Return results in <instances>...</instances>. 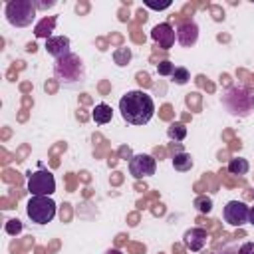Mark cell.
<instances>
[{
  "mask_svg": "<svg viewBox=\"0 0 254 254\" xmlns=\"http://www.w3.org/2000/svg\"><path fill=\"white\" fill-rule=\"evenodd\" d=\"M119 111L127 123L145 125L151 121V117L155 113V103L149 93H145L141 89H133V91H127L119 99Z\"/></svg>",
  "mask_w": 254,
  "mask_h": 254,
  "instance_id": "6da1fadb",
  "label": "cell"
},
{
  "mask_svg": "<svg viewBox=\"0 0 254 254\" xmlns=\"http://www.w3.org/2000/svg\"><path fill=\"white\" fill-rule=\"evenodd\" d=\"M6 18L16 28H26L36 18V6L34 0H10L6 4Z\"/></svg>",
  "mask_w": 254,
  "mask_h": 254,
  "instance_id": "7a4b0ae2",
  "label": "cell"
},
{
  "mask_svg": "<svg viewBox=\"0 0 254 254\" xmlns=\"http://www.w3.org/2000/svg\"><path fill=\"white\" fill-rule=\"evenodd\" d=\"M54 73L62 83H75V81L83 79V64H81L79 56L67 54V56L56 60Z\"/></svg>",
  "mask_w": 254,
  "mask_h": 254,
  "instance_id": "3957f363",
  "label": "cell"
},
{
  "mask_svg": "<svg viewBox=\"0 0 254 254\" xmlns=\"http://www.w3.org/2000/svg\"><path fill=\"white\" fill-rule=\"evenodd\" d=\"M222 103L232 115H248L254 107V95L242 87H230L224 93Z\"/></svg>",
  "mask_w": 254,
  "mask_h": 254,
  "instance_id": "277c9868",
  "label": "cell"
},
{
  "mask_svg": "<svg viewBox=\"0 0 254 254\" xmlns=\"http://www.w3.org/2000/svg\"><path fill=\"white\" fill-rule=\"evenodd\" d=\"M28 218L36 224H48L56 216V202L50 196H32L26 204Z\"/></svg>",
  "mask_w": 254,
  "mask_h": 254,
  "instance_id": "5b68a950",
  "label": "cell"
},
{
  "mask_svg": "<svg viewBox=\"0 0 254 254\" xmlns=\"http://www.w3.org/2000/svg\"><path fill=\"white\" fill-rule=\"evenodd\" d=\"M28 190L32 196H50L56 190V179L50 171L40 169L28 177Z\"/></svg>",
  "mask_w": 254,
  "mask_h": 254,
  "instance_id": "8992f818",
  "label": "cell"
},
{
  "mask_svg": "<svg viewBox=\"0 0 254 254\" xmlns=\"http://www.w3.org/2000/svg\"><path fill=\"white\" fill-rule=\"evenodd\" d=\"M155 171H157V163H155V159L151 155L139 153V155L131 157V161H129V173L135 179L151 177V175H155Z\"/></svg>",
  "mask_w": 254,
  "mask_h": 254,
  "instance_id": "52a82bcc",
  "label": "cell"
},
{
  "mask_svg": "<svg viewBox=\"0 0 254 254\" xmlns=\"http://www.w3.org/2000/svg\"><path fill=\"white\" fill-rule=\"evenodd\" d=\"M248 214H250V208H248L244 202H240V200H230V202H226L224 212H222L224 220H226L230 226H244V224L248 222Z\"/></svg>",
  "mask_w": 254,
  "mask_h": 254,
  "instance_id": "ba28073f",
  "label": "cell"
},
{
  "mask_svg": "<svg viewBox=\"0 0 254 254\" xmlns=\"http://www.w3.org/2000/svg\"><path fill=\"white\" fill-rule=\"evenodd\" d=\"M151 38L155 40V44H159V48L169 50V48L175 44L177 32L173 30V26H171L169 22H163V24H157V26L151 30Z\"/></svg>",
  "mask_w": 254,
  "mask_h": 254,
  "instance_id": "9c48e42d",
  "label": "cell"
},
{
  "mask_svg": "<svg viewBox=\"0 0 254 254\" xmlns=\"http://www.w3.org/2000/svg\"><path fill=\"white\" fill-rule=\"evenodd\" d=\"M206 230L204 228H189L183 234V244L190 250V252H198L202 250V246L206 244Z\"/></svg>",
  "mask_w": 254,
  "mask_h": 254,
  "instance_id": "30bf717a",
  "label": "cell"
},
{
  "mask_svg": "<svg viewBox=\"0 0 254 254\" xmlns=\"http://www.w3.org/2000/svg\"><path fill=\"white\" fill-rule=\"evenodd\" d=\"M46 52L52 58H56V60L71 54L69 52V38H65V36H52L50 40H46Z\"/></svg>",
  "mask_w": 254,
  "mask_h": 254,
  "instance_id": "8fae6325",
  "label": "cell"
},
{
  "mask_svg": "<svg viewBox=\"0 0 254 254\" xmlns=\"http://www.w3.org/2000/svg\"><path fill=\"white\" fill-rule=\"evenodd\" d=\"M198 40V28L194 22H183L179 28H177V42L185 48L189 46H194Z\"/></svg>",
  "mask_w": 254,
  "mask_h": 254,
  "instance_id": "7c38bea8",
  "label": "cell"
},
{
  "mask_svg": "<svg viewBox=\"0 0 254 254\" xmlns=\"http://www.w3.org/2000/svg\"><path fill=\"white\" fill-rule=\"evenodd\" d=\"M111 117H113V111H111V107H109L107 103H97L95 109H93V113H91V119H93L97 125L109 123Z\"/></svg>",
  "mask_w": 254,
  "mask_h": 254,
  "instance_id": "4fadbf2b",
  "label": "cell"
},
{
  "mask_svg": "<svg viewBox=\"0 0 254 254\" xmlns=\"http://www.w3.org/2000/svg\"><path fill=\"white\" fill-rule=\"evenodd\" d=\"M192 165H194V161H192V157H190L189 153H177V155L173 157V167H175V171H179V173L190 171Z\"/></svg>",
  "mask_w": 254,
  "mask_h": 254,
  "instance_id": "5bb4252c",
  "label": "cell"
},
{
  "mask_svg": "<svg viewBox=\"0 0 254 254\" xmlns=\"http://www.w3.org/2000/svg\"><path fill=\"white\" fill-rule=\"evenodd\" d=\"M54 28H56V18H44L38 26H36V36L38 38H46V40H50L52 38V32H54Z\"/></svg>",
  "mask_w": 254,
  "mask_h": 254,
  "instance_id": "9a60e30c",
  "label": "cell"
},
{
  "mask_svg": "<svg viewBox=\"0 0 254 254\" xmlns=\"http://www.w3.org/2000/svg\"><path fill=\"white\" fill-rule=\"evenodd\" d=\"M248 169H250V165H248V161L242 159V157L230 159V163H228V171H230V175H238V177H242V175L248 173Z\"/></svg>",
  "mask_w": 254,
  "mask_h": 254,
  "instance_id": "2e32d148",
  "label": "cell"
},
{
  "mask_svg": "<svg viewBox=\"0 0 254 254\" xmlns=\"http://www.w3.org/2000/svg\"><path fill=\"white\" fill-rule=\"evenodd\" d=\"M167 135H169L171 141H183V139L187 137V127H185L183 123L175 121V123H171V125L167 127Z\"/></svg>",
  "mask_w": 254,
  "mask_h": 254,
  "instance_id": "e0dca14e",
  "label": "cell"
},
{
  "mask_svg": "<svg viewBox=\"0 0 254 254\" xmlns=\"http://www.w3.org/2000/svg\"><path fill=\"white\" fill-rule=\"evenodd\" d=\"M113 60H115L117 65H127L129 60H131V50L129 48H117L113 52Z\"/></svg>",
  "mask_w": 254,
  "mask_h": 254,
  "instance_id": "ac0fdd59",
  "label": "cell"
},
{
  "mask_svg": "<svg viewBox=\"0 0 254 254\" xmlns=\"http://www.w3.org/2000/svg\"><path fill=\"white\" fill-rule=\"evenodd\" d=\"M189 69L187 67H175V71H173V81L177 83V85H185L187 81H189Z\"/></svg>",
  "mask_w": 254,
  "mask_h": 254,
  "instance_id": "d6986e66",
  "label": "cell"
},
{
  "mask_svg": "<svg viewBox=\"0 0 254 254\" xmlns=\"http://www.w3.org/2000/svg\"><path fill=\"white\" fill-rule=\"evenodd\" d=\"M194 206H196V210H198V212L208 214V212L212 210V200H210L208 196H198V198L194 200Z\"/></svg>",
  "mask_w": 254,
  "mask_h": 254,
  "instance_id": "ffe728a7",
  "label": "cell"
},
{
  "mask_svg": "<svg viewBox=\"0 0 254 254\" xmlns=\"http://www.w3.org/2000/svg\"><path fill=\"white\" fill-rule=\"evenodd\" d=\"M173 71H175V65L171 64V62H159L157 64V73L159 75H173Z\"/></svg>",
  "mask_w": 254,
  "mask_h": 254,
  "instance_id": "44dd1931",
  "label": "cell"
},
{
  "mask_svg": "<svg viewBox=\"0 0 254 254\" xmlns=\"http://www.w3.org/2000/svg\"><path fill=\"white\" fill-rule=\"evenodd\" d=\"M6 232H8V234H12V236L20 234V232H22V222H20L18 218L8 220V222H6Z\"/></svg>",
  "mask_w": 254,
  "mask_h": 254,
  "instance_id": "7402d4cb",
  "label": "cell"
},
{
  "mask_svg": "<svg viewBox=\"0 0 254 254\" xmlns=\"http://www.w3.org/2000/svg\"><path fill=\"white\" fill-rule=\"evenodd\" d=\"M238 254H254V242H244L238 248Z\"/></svg>",
  "mask_w": 254,
  "mask_h": 254,
  "instance_id": "603a6c76",
  "label": "cell"
},
{
  "mask_svg": "<svg viewBox=\"0 0 254 254\" xmlns=\"http://www.w3.org/2000/svg\"><path fill=\"white\" fill-rule=\"evenodd\" d=\"M149 8H153V10H165V8H169L171 6V2H163V4H153V2H145Z\"/></svg>",
  "mask_w": 254,
  "mask_h": 254,
  "instance_id": "cb8c5ba5",
  "label": "cell"
},
{
  "mask_svg": "<svg viewBox=\"0 0 254 254\" xmlns=\"http://www.w3.org/2000/svg\"><path fill=\"white\" fill-rule=\"evenodd\" d=\"M54 4H56L54 0H52V2H36V0H34V6H36V10H38V8H42V10H46V8H52Z\"/></svg>",
  "mask_w": 254,
  "mask_h": 254,
  "instance_id": "d4e9b609",
  "label": "cell"
},
{
  "mask_svg": "<svg viewBox=\"0 0 254 254\" xmlns=\"http://www.w3.org/2000/svg\"><path fill=\"white\" fill-rule=\"evenodd\" d=\"M248 222H250V224L254 226V206L250 208V214H248Z\"/></svg>",
  "mask_w": 254,
  "mask_h": 254,
  "instance_id": "484cf974",
  "label": "cell"
},
{
  "mask_svg": "<svg viewBox=\"0 0 254 254\" xmlns=\"http://www.w3.org/2000/svg\"><path fill=\"white\" fill-rule=\"evenodd\" d=\"M105 254H123V252H121V250H117V248H109Z\"/></svg>",
  "mask_w": 254,
  "mask_h": 254,
  "instance_id": "4316f807",
  "label": "cell"
},
{
  "mask_svg": "<svg viewBox=\"0 0 254 254\" xmlns=\"http://www.w3.org/2000/svg\"><path fill=\"white\" fill-rule=\"evenodd\" d=\"M214 254H232V252H230V250H222V252H214ZM236 254H238V252H236Z\"/></svg>",
  "mask_w": 254,
  "mask_h": 254,
  "instance_id": "83f0119b",
  "label": "cell"
}]
</instances>
